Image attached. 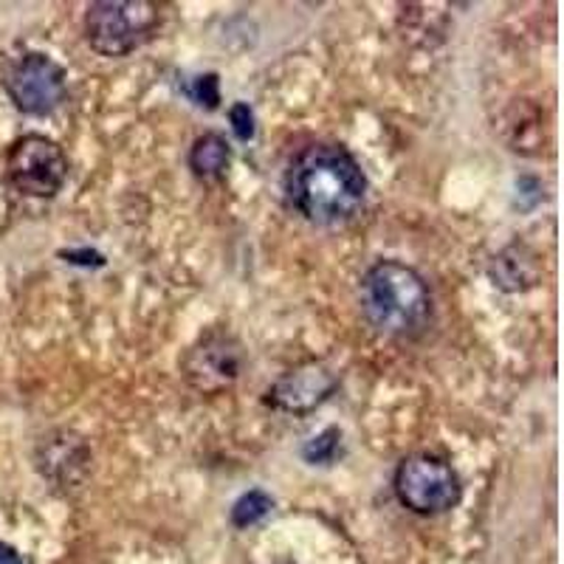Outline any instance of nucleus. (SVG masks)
Instances as JSON below:
<instances>
[{
	"mask_svg": "<svg viewBox=\"0 0 564 564\" xmlns=\"http://www.w3.org/2000/svg\"><path fill=\"white\" fill-rule=\"evenodd\" d=\"M9 99L14 108L29 116H45L57 110L68 97V77L59 63L48 54L32 52L12 63L3 77Z\"/></svg>",
	"mask_w": 564,
	"mask_h": 564,
	"instance_id": "5",
	"label": "nucleus"
},
{
	"mask_svg": "<svg viewBox=\"0 0 564 564\" xmlns=\"http://www.w3.org/2000/svg\"><path fill=\"white\" fill-rule=\"evenodd\" d=\"M9 178L29 198H52L68 178V159L54 139L23 135L9 150Z\"/></svg>",
	"mask_w": 564,
	"mask_h": 564,
	"instance_id": "6",
	"label": "nucleus"
},
{
	"mask_svg": "<svg viewBox=\"0 0 564 564\" xmlns=\"http://www.w3.org/2000/svg\"><path fill=\"white\" fill-rule=\"evenodd\" d=\"M0 564H23V558L18 556V551L0 542Z\"/></svg>",
	"mask_w": 564,
	"mask_h": 564,
	"instance_id": "14",
	"label": "nucleus"
},
{
	"mask_svg": "<svg viewBox=\"0 0 564 564\" xmlns=\"http://www.w3.org/2000/svg\"><path fill=\"white\" fill-rule=\"evenodd\" d=\"M243 367V350L229 334H206L184 356L186 381L200 392H220L235 384Z\"/></svg>",
	"mask_w": 564,
	"mask_h": 564,
	"instance_id": "7",
	"label": "nucleus"
},
{
	"mask_svg": "<svg viewBox=\"0 0 564 564\" xmlns=\"http://www.w3.org/2000/svg\"><path fill=\"white\" fill-rule=\"evenodd\" d=\"M339 430H325L319 437H314V441L305 446V457H308L311 463H330L334 460L336 449H339Z\"/></svg>",
	"mask_w": 564,
	"mask_h": 564,
	"instance_id": "11",
	"label": "nucleus"
},
{
	"mask_svg": "<svg viewBox=\"0 0 564 564\" xmlns=\"http://www.w3.org/2000/svg\"><path fill=\"white\" fill-rule=\"evenodd\" d=\"M285 189L302 218L336 229L350 224L365 206L367 178L341 144H314L296 155Z\"/></svg>",
	"mask_w": 564,
	"mask_h": 564,
	"instance_id": "1",
	"label": "nucleus"
},
{
	"mask_svg": "<svg viewBox=\"0 0 564 564\" xmlns=\"http://www.w3.org/2000/svg\"><path fill=\"white\" fill-rule=\"evenodd\" d=\"M189 97H193L198 105H206V108H218V102H220L218 77H215V74H206V77L193 79Z\"/></svg>",
	"mask_w": 564,
	"mask_h": 564,
	"instance_id": "12",
	"label": "nucleus"
},
{
	"mask_svg": "<svg viewBox=\"0 0 564 564\" xmlns=\"http://www.w3.org/2000/svg\"><path fill=\"white\" fill-rule=\"evenodd\" d=\"M395 494L401 506L421 517L452 511L460 502V480L443 457L410 455L395 471Z\"/></svg>",
	"mask_w": 564,
	"mask_h": 564,
	"instance_id": "4",
	"label": "nucleus"
},
{
	"mask_svg": "<svg viewBox=\"0 0 564 564\" xmlns=\"http://www.w3.org/2000/svg\"><path fill=\"white\" fill-rule=\"evenodd\" d=\"M159 23V7L148 0H102L88 7L85 40L102 57H124L148 43Z\"/></svg>",
	"mask_w": 564,
	"mask_h": 564,
	"instance_id": "3",
	"label": "nucleus"
},
{
	"mask_svg": "<svg viewBox=\"0 0 564 564\" xmlns=\"http://www.w3.org/2000/svg\"><path fill=\"white\" fill-rule=\"evenodd\" d=\"M229 144L224 135L218 133H204L195 139L193 150H189V170L198 178L215 181L226 173L229 167Z\"/></svg>",
	"mask_w": 564,
	"mask_h": 564,
	"instance_id": "9",
	"label": "nucleus"
},
{
	"mask_svg": "<svg viewBox=\"0 0 564 564\" xmlns=\"http://www.w3.org/2000/svg\"><path fill=\"white\" fill-rule=\"evenodd\" d=\"M274 508V500H271L265 491H249L243 494L235 508H231V522L238 528H251L257 525L260 520H265Z\"/></svg>",
	"mask_w": 564,
	"mask_h": 564,
	"instance_id": "10",
	"label": "nucleus"
},
{
	"mask_svg": "<svg viewBox=\"0 0 564 564\" xmlns=\"http://www.w3.org/2000/svg\"><path fill=\"white\" fill-rule=\"evenodd\" d=\"M229 119H231V130H235V135H238L240 141H249L251 135H254V113H251V108L246 102L231 105Z\"/></svg>",
	"mask_w": 564,
	"mask_h": 564,
	"instance_id": "13",
	"label": "nucleus"
},
{
	"mask_svg": "<svg viewBox=\"0 0 564 564\" xmlns=\"http://www.w3.org/2000/svg\"><path fill=\"white\" fill-rule=\"evenodd\" d=\"M361 311L379 334L410 339L430 325L432 294L415 269L381 260L361 280Z\"/></svg>",
	"mask_w": 564,
	"mask_h": 564,
	"instance_id": "2",
	"label": "nucleus"
},
{
	"mask_svg": "<svg viewBox=\"0 0 564 564\" xmlns=\"http://www.w3.org/2000/svg\"><path fill=\"white\" fill-rule=\"evenodd\" d=\"M336 390V376L327 370L325 365H302L296 370L285 372L280 381L269 390V404L282 412H294V415H305V412L316 410L322 401L330 398Z\"/></svg>",
	"mask_w": 564,
	"mask_h": 564,
	"instance_id": "8",
	"label": "nucleus"
}]
</instances>
